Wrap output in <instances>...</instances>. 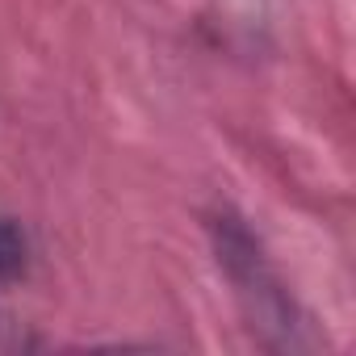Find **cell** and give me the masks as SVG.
<instances>
[{"label": "cell", "mask_w": 356, "mask_h": 356, "mask_svg": "<svg viewBox=\"0 0 356 356\" xmlns=\"http://www.w3.org/2000/svg\"><path fill=\"white\" fill-rule=\"evenodd\" d=\"M22 268H26V239L9 218H0V285L17 281Z\"/></svg>", "instance_id": "cell-1"}]
</instances>
